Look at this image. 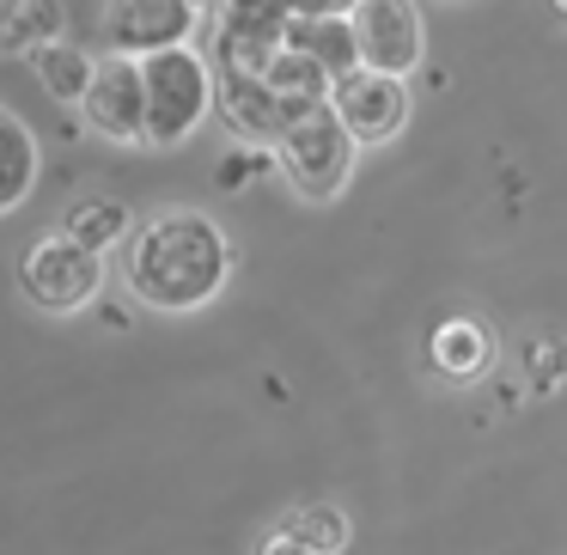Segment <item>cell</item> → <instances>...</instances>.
<instances>
[{
  "instance_id": "6da1fadb",
  "label": "cell",
  "mask_w": 567,
  "mask_h": 555,
  "mask_svg": "<svg viewBox=\"0 0 567 555\" xmlns=\"http://www.w3.org/2000/svg\"><path fill=\"white\" fill-rule=\"evenodd\" d=\"M233 275V245L202 208H165L128 233L123 281L153 311H196L220 299Z\"/></svg>"
},
{
  "instance_id": "7a4b0ae2",
  "label": "cell",
  "mask_w": 567,
  "mask_h": 555,
  "mask_svg": "<svg viewBox=\"0 0 567 555\" xmlns=\"http://www.w3.org/2000/svg\"><path fill=\"white\" fill-rule=\"evenodd\" d=\"M147 74V141L153 147H177L184 135H196V123L214 104V74L196 50H159L141 62Z\"/></svg>"
},
{
  "instance_id": "3957f363",
  "label": "cell",
  "mask_w": 567,
  "mask_h": 555,
  "mask_svg": "<svg viewBox=\"0 0 567 555\" xmlns=\"http://www.w3.org/2000/svg\"><path fill=\"white\" fill-rule=\"evenodd\" d=\"M275 160H281L287 184L306 202H336L348 184V172H354V135H348L342 116L323 104V111H311L299 129H287Z\"/></svg>"
},
{
  "instance_id": "277c9868",
  "label": "cell",
  "mask_w": 567,
  "mask_h": 555,
  "mask_svg": "<svg viewBox=\"0 0 567 555\" xmlns=\"http://www.w3.org/2000/svg\"><path fill=\"white\" fill-rule=\"evenodd\" d=\"M99 281H104L99 250H86L80 238H68V233L38 238V245L25 250V263H19V287H25V299L38 311H55V318L92 306Z\"/></svg>"
},
{
  "instance_id": "5b68a950",
  "label": "cell",
  "mask_w": 567,
  "mask_h": 555,
  "mask_svg": "<svg viewBox=\"0 0 567 555\" xmlns=\"http://www.w3.org/2000/svg\"><path fill=\"white\" fill-rule=\"evenodd\" d=\"M348 31H354L360 68H372V74L403 80L421 62V7L415 0H360L354 13H348Z\"/></svg>"
},
{
  "instance_id": "8992f818",
  "label": "cell",
  "mask_w": 567,
  "mask_h": 555,
  "mask_svg": "<svg viewBox=\"0 0 567 555\" xmlns=\"http://www.w3.org/2000/svg\"><path fill=\"white\" fill-rule=\"evenodd\" d=\"M330 111L342 116L354 147H379L409 123V86L391 74H372V68H348V74H336Z\"/></svg>"
},
{
  "instance_id": "52a82bcc",
  "label": "cell",
  "mask_w": 567,
  "mask_h": 555,
  "mask_svg": "<svg viewBox=\"0 0 567 555\" xmlns=\"http://www.w3.org/2000/svg\"><path fill=\"white\" fill-rule=\"evenodd\" d=\"M214 104H220V116L238 129V135L269 141V147H281L287 129H299L311 111H323V104L287 99L281 86H269V80H250V74H214Z\"/></svg>"
},
{
  "instance_id": "ba28073f",
  "label": "cell",
  "mask_w": 567,
  "mask_h": 555,
  "mask_svg": "<svg viewBox=\"0 0 567 555\" xmlns=\"http://www.w3.org/2000/svg\"><path fill=\"white\" fill-rule=\"evenodd\" d=\"M80 111H86V129L104 141H123V147L147 141V74L135 55H104Z\"/></svg>"
},
{
  "instance_id": "9c48e42d",
  "label": "cell",
  "mask_w": 567,
  "mask_h": 555,
  "mask_svg": "<svg viewBox=\"0 0 567 555\" xmlns=\"http://www.w3.org/2000/svg\"><path fill=\"white\" fill-rule=\"evenodd\" d=\"M189 25H196L189 0H111V43L116 55H135V62L159 50H184Z\"/></svg>"
},
{
  "instance_id": "30bf717a",
  "label": "cell",
  "mask_w": 567,
  "mask_h": 555,
  "mask_svg": "<svg viewBox=\"0 0 567 555\" xmlns=\"http://www.w3.org/2000/svg\"><path fill=\"white\" fill-rule=\"evenodd\" d=\"M427 360H433V372H440V379H457V384L482 379V372H488V360H494L488 323H482V318H445V323H433Z\"/></svg>"
},
{
  "instance_id": "8fae6325",
  "label": "cell",
  "mask_w": 567,
  "mask_h": 555,
  "mask_svg": "<svg viewBox=\"0 0 567 555\" xmlns=\"http://www.w3.org/2000/svg\"><path fill=\"white\" fill-rule=\"evenodd\" d=\"M68 38L62 0H0V55H38Z\"/></svg>"
},
{
  "instance_id": "7c38bea8",
  "label": "cell",
  "mask_w": 567,
  "mask_h": 555,
  "mask_svg": "<svg viewBox=\"0 0 567 555\" xmlns=\"http://www.w3.org/2000/svg\"><path fill=\"white\" fill-rule=\"evenodd\" d=\"M38 184V141H31L25 116L0 111V214L19 208Z\"/></svg>"
},
{
  "instance_id": "4fadbf2b",
  "label": "cell",
  "mask_w": 567,
  "mask_h": 555,
  "mask_svg": "<svg viewBox=\"0 0 567 555\" xmlns=\"http://www.w3.org/2000/svg\"><path fill=\"white\" fill-rule=\"evenodd\" d=\"M31 74H38L43 86L55 92V99L86 104L92 80H99V62H92V55L80 50L74 38H62V43H50V50H38V55H31Z\"/></svg>"
},
{
  "instance_id": "5bb4252c",
  "label": "cell",
  "mask_w": 567,
  "mask_h": 555,
  "mask_svg": "<svg viewBox=\"0 0 567 555\" xmlns=\"http://www.w3.org/2000/svg\"><path fill=\"white\" fill-rule=\"evenodd\" d=\"M281 525L293 531L306 549H318V555H342L348 537H354V525H348V513L336 501H299V506H287V513H281Z\"/></svg>"
},
{
  "instance_id": "9a60e30c",
  "label": "cell",
  "mask_w": 567,
  "mask_h": 555,
  "mask_svg": "<svg viewBox=\"0 0 567 555\" xmlns=\"http://www.w3.org/2000/svg\"><path fill=\"white\" fill-rule=\"evenodd\" d=\"M62 233H68V238H80L86 250H111L116 238H123V233H135V226H128V208H123L116 196H86L74 214H68V226H62Z\"/></svg>"
},
{
  "instance_id": "2e32d148",
  "label": "cell",
  "mask_w": 567,
  "mask_h": 555,
  "mask_svg": "<svg viewBox=\"0 0 567 555\" xmlns=\"http://www.w3.org/2000/svg\"><path fill=\"white\" fill-rule=\"evenodd\" d=\"M525 379L537 384V391H555V384L567 379V342L561 336H530L525 342Z\"/></svg>"
},
{
  "instance_id": "e0dca14e",
  "label": "cell",
  "mask_w": 567,
  "mask_h": 555,
  "mask_svg": "<svg viewBox=\"0 0 567 555\" xmlns=\"http://www.w3.org/2000/svg\"><path fill=\"white\" fill-rule=\"evenodd\" d=\"M360 0H293V19H311V25H323V19H348Z\"/></svg>"
},
{
  "instance_id": "ac0fdd59",
  "label": "cell",
  "mask_w": 567,
  "mask_h": 555,
  "mask_svg": "<svg viewBox=\"0 0 567 555\" xmlns=\"http://www.w3.org/2000/svg\"><path fill=\"white\" fill-rule=\"evenodd\" d=\"M250 555H318V549H306V543L293 537V531L281 525V518H275V531H262V543Z\"/></svg>"
},
{
  "instance_id": "d6986e66",
  "label": "cell",
  "mask_w": 567,
  "mask_h": 555,
  "mask_svg": "<svg viewBox=\"0 0 567 555\" xmlns=\"http://www.w3.org/2000/svg\"><path fill=\"white\" fill-rule=\"evenodd\" d=\"M549 7H555V19H567V0H549Z\"/></svg>"
},
{
  "instance_id": "ffe728a7",
  "label": "cell",
  "mask_w": 567,
  "mask_h": 555,
  "mask_svg": "<svg viewBox=\"0 0 567 555\" xmlns=\"http://www.w3.org/2000/svg\"><path fill=\"white\" fill-rule=\"evenodd\" d=\"M189 7H196V13H202V7H220V0H189Z\"/></svg>"
}]
</instances>
